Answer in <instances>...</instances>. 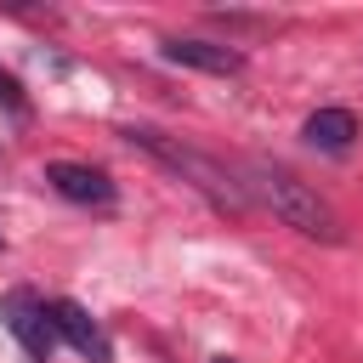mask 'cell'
<instances>
[{
  "label": "cell",
  "instance_id": "6da1fadb",
  "mask_svg": "<svg viewBox=\"0 0 363 363\" xmlns=\"http://www.w3.org/2000/svg\"><path fill=\"white\" fill-rule=\"evenodd\" d=\"M244 176H250L244 187H255V193H261V204H267L284 227H295L301 238H318V244H340V238H346V233H340V216H335V210L318 199V187H306L295 170L255 159Z\"/></svg>",
  "mask_w": 363,
  "mask_h": 363
},
{
  "label": "cell",
  "instance_id": "7a4b0ae2",
  "mask_svg": "<svg viewBox=\"0 0 363 363\" xmlns=\"http://www.w3.org/2000/svg\"><path fill=\"white\" fill-rule=\"evenodd\" d=\"M125 136H130L136 147H147L159 164H170L182 182H193V187H199V193H204V199H210L221 216H244L250 193H244V182H238L227 164H216V159H210V153H199V147H182V142H170V136H164V130H153V125H130Z\"/></svg>",
  "mask_w": 363,
  "mask_h": 363
},
{
  "label": "cell",
  "instance_id": "3957f363",
  "mask_svg": "<svg viewBox=\"0 0 363 363\" xmlns=\"http://www.w3.org/2000/svg\"><path fill=\"white\" fill-rule=\"evenodd\" d=\"M0 323L23 340V352L34 357V363H51V352H57V323H51V301H40L34 289H11L6 301H0Z\"/></svg>",
  "mask_w": 363,
  "mask_h": 363
},
{
  "label": "cell",
  "instance_id": "277c9868",
  "mask_svg": "<svg viewBox=\"0 0 363 363\" xmlns=\"http://www.w3.org/2000/svg\"><path fill=\"white\" fill-rule=\"evenodd\" d=\"M51 323H57V340H68L85 363H113V340L79 301H51Z\"/></svg>",
  "mask_w": 363,
  "mask_h": 363
},
{
  "label": "cell",
  "instance_id": "5b68a950",
  "mask_svg": "<svg viewBox=\"0 0 363 363\" xmlns=\"http://www.w3.org/2000/svg\"><path fill=\"white\" fill-rule=\"evenodd\" d=\"M45 182H51L68 204H113V182H108V170H96V164L51 159V164H45Z\"/></svg>",
  "mask_w": 363,
  "mask_h": 363
},
{
  "label": "cell",
  "instance_id": "8992f818",
  "mask_svg": "<svg viewBox=\"0 0 363 363\" xmlns=\"http://www.w3.org/2000/svg\"><path fill=\"white\" fill-rule=\"evenodd\" d=\"M159 57L176 62V68H199V74H238L244 57L233 45H216V40H159Z\"/></svg>",
  "mask_w": 363,
  "mask_h": 363
},
{
  "label": "cell",
  "instance_id": "52a82bcc",
  "mask_svg": "<svg viewBox=\"0 0 363 363\" xmlns=\"http://www.w3.org/2000/svg\"><path fill=\"white\" fill-rule=\"evenodd\" d=\"M301 136H306L318 153H346L352 136H357V119H352L346 108H318V113L301 125Z\"/></svg>",
  "mask_w": 363,
  "mask_h": 363
},
{
  "label": "cell",
  "instance_id": "ba28073f",
  "mask_svg": "<svg viewBox=\"0 0 363 363\" xmlns=\"http://www.w3.org/2000/svg\"><path fill=\"white\" fill-rule=\"evenodd\" d=\"M0 108H11V113H23L28 102H23V85L11 79V74H0Z\"/></svg>",
  "mask_w": 363,
  "mask_h": 363
},
{
  "label": "cell",
  "instance_id": "9c48e42d",
  "mask_svg": "<svg viewBox=\"0 0 363 363\" xmlns=\"http://www.w3.org/2000/svg\"><path fill=\"white\" fill-rule=\"evenodd\" d=\"M216 363H238V357H216Z\"/></svg>",
  "mask_w": 363,
  "mask_h": 363
},
{
  "label": "cell",
  "instance_id": "30bf717a",
  "mask_svg": "<svg viewBox=\"0 0 363 363\" xmlns=\"http://www.w3.org/2000/svg\"><path fill=\"white\" fill-rule=\"evenodd\" d=\"M0 244H6V238H0Z\"/></svg>",
  "mask_w": 363,
  "mask_h": 363
}]
</instances>
